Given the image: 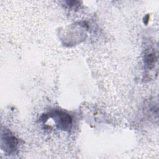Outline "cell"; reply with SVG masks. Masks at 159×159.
I'll return each mask as SVG.
<instances>
[{
    "label": "cell",
    "mask_w": 159,
    "mask_h": 159,
    "mask_svg": "<svg viewBox=\"0 0 159 159\" xmlns=\"http://www.w3.org/2000/svg\"><path fill=\"white\" fill-rule=\"evenodd\" d=\"M157 60V57L153 51L145 52L144 55V62L149 68H152L154 66Z\"/></svg>",
    "instance_id": "cell-3"
},
{
    "label": "cell",
    "mask_w": 159,
    "mask_h": 159,
    "mask_svg": "<svg viewBox=\"0 0 159 159\" xmlns=\"http://www.w3.org/2000/svg\"><path fill=\"white\" fill-rule=\"evenodd\" d=\"M47 117H52L56 124L58 129L65 131L69 130L71 127L72 119L66 113L58 110H55L48 114H45Z\"/></svg>",
    "instance_id": "cell-1"
},
{
    "label": "cell",
    "mask_w": 159,
    "mask_h": 159,
    "mask_svg": "<svg viewBox=\"0 0 159 159\" xmlns=\"http://www.w3.org/2000/svg\"><path fill=\"white\" fill-rule=\"evenodd\" d=\"M2 149L8 155L16 153L17 151L19 140L9 131L2 134Z\"/></svg>",
    "instance_id": "cell-2"
}]
</instances>
